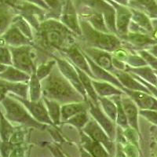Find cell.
<instances>
[{"mask_svg":"<svg viewBox=\"0 0 157 157\" xmlns=\"http://www.w3.org/2000/svg\"><path fill=\"white\" fill-rule=\"evenodd\" d=\"M41 86L43 97L60 104L64 105L87 100L64 77L56 64L51 72L41 80Z\"/></svg>","mask_w":157,"mask_h":157,"instance_id":"cell-1","label":"cell"},{"mask_svg":"<svg viewBox=\"0 0 157 157\" xmlns=\"http://www.w3.org/2000/svg\"><path fill=\"white\" fill-rule=\"evenodd\" d=\"M36 43L45 50H57L61 52L75 44L74 32L63 23L50 19L40 23L36 30Z\"/></svg>","mask_w":157,"mask_h":157,"instance_id":"cell-2","label":"cell"},{"mask_svg":"<svg viewBox=\"0 0 157 157\" xmlns=\"http://www.w3.org/2000/svg\"><path fill=\"white\" fill-rule=\"evenodd\" d=\"M1 104L5 110L3 115L13 125L34 127L40 130L47 127V124H43L35 120L23 104L9 94H7Z\"/></svg>","mask_w":157,"mask_h":157,"instance_id":"cell-3","label":"cell"},{"mask_svg":"<svg viewBox=\"0 0 157 157\" xmlns=\"http://www.w3.org/2000/svg\"><path fill=\"white\" fill-rule=\"evenodd\" d=\"M83 40L90 47L101 49L108 52H114L122 47L121 40L113 33L100 32L94 29L86 20H79Z\"/></svg>","mask_w":157,"mask_h":157,"instance_id":"cell-4","label":"cell"},{"mask_svg":"<svg viewBox=\"0 0 157 157\" xmlns=\"http://www.w3.org/2000/svg\"><path fill=\"white\" fill-rule=\"evenodd\" d=\"M12 55L13 66L32 75L36 73V53L32 45H25L21 47H9Z\"/></svg>","mask_w":157,"mask_h":157,"instance_id":"cell-5","label":"cell"},{"mask_svg":"<svg viewBox=\"0 0 157 157\" xmlns=\"http://www.w3.org/2000/svg\"><path fill=\"white\" fill-rule=\"evenodd\" d=\"M82 131L86 133L93 140L101 143L109 152V155H113L115 153L116 148L113 141L108 136L105 131L93 117L90 118L89 121L82 127Z\"/></svg>","mask_w":157,"mask_h":157,"instance_id":"cell-6","label":"cell"},{"mask_svg":"<svg viewBox=\"0 0 157 157\" xmlns=\"http://www.w3.org/2000/svg\"><path fill=\"white\" fill-rule=\"evenodd\" d=\"M52 57L56 60L57 67L60 69V71H61V73L64 75V77L75 86V89L84 98L87 99L88 98L85 89H84L83 86H82L80 78H79V76H78V72L76 71V68L74 66V64L65 57H64V58H62V57L56 56L54 54H52Z\"/></svg>","mask_w":157,"mask_h":157,"instance_id":"cell-7","label":"cell"},{"mask_svg":"<svg viewBox=\"0 0 157 157\" xmlns=\"http://www.w3.org/2000/svg\"><path fill=\"white\" fill-rule=\"evenodd\" d=\"M8 94L21 102L35 120H36L39 123H43V124L54 126V123H53L50 116H49L48 111H47V109L46 107L44 101H43V98L39 101H31L29 99H25V98H22L21 97L17 96L13 94Z\"/></svg>","mask_w":157,"mask_h":157,"instance_id":"cell-8","label":"cell"},{"mask_svg":"<svg viewBox=\"0 0 157 157\" xmlns=\"http://www.w3.org/2000/svg\"><path fill=\"white\" fill-rule=\"evenodd\" d=\"M89 103L88 112L90 113L92 117L98 123V124L103 128L111 139L114 141L116 139V129L115 126V122L111 120L110 118L105 113L101 107L100 104H94L92 101L87 98Z\"/></svg>","mask_w":157,"mask_h":157,"instance_id":"cell-9","label":"cell"},{"mask_svg":"<svg viewBox=\"0 0 157 157\" xmlns=\"http://www.w3.org/2000/svg\"><path fill=\"white\" fill-rule=\"evenodd\" d=\"M61 22L64 24L68 29L74 32L75 35L80 36L81 32L79 20L78 18L77 12L71 0H67L63 6L61 13Z\"/></svg>","mask_w":157,"mask_h":157,"instance_id":"cell-10","label":"cell"},{"mask_svg":"<svg viewBox=\"0 0 157 157\" xmlns=\"http://www.w3.org/2000/svg\"><path fill=\"white\" fill-rule=\"evenodd\" d=\"M61 52L65 54V57L68 60H69L75 67L78 68L82 71H85L93 79H95L93 73H92V71L90 70V68L87 60H86V57L84 55L82 49L79 48L77 45H71V47L64 49V50H63Z\"/></svg>","mask_w":157,"mask_h":157,"instance_id":"cell-11","label":"cell"},{"mask_svg":"<svg viewBox=\"0 0 157 157\" xmlns=\"http://www.w3.org/2000/svg\"><path fill=\"white\" fill-rule=\"evenodd\" d=\"M32 41L22 33L14 25L11 24L9 29L0 36V45L8 47H21L32 45Z\"/></svg>","mask_w":157,"mask_h":157,"instance_id":"cell-12","label":"cell"},{"mask_svg":"<svg viewBox=\"0 0 157 157\" xmlns=\"http://www.w3.org/2000/svg\"><path fill=\"white\" fill-rule=\"evenodd\" d=\"M82 50L104 69L107 70L111 73H113L116 70L113 66V57L109 54V52L90 47H83Z\"/></svg>","mask_w":157,"mask_h":157,"instance_id":"cell-13","label":"cell"},{"mask_svg":"<svg viewBox=\"0 0 157 157\" xmlns=\"http://www.w3.org/2000/svg\"><path fill=\"white\" fill-rule=\"evenodd\" d=\"M112 4L116 6V26L117 35H120V37L125 36L128 32L129 25L130 23V19L132 18L131 10L127 8L125 6L118 5L117 3L112 1Z\"/></svg>","mask_w":157,"mask_h":157,"instance_id":"cell-14","label":"cell"},{"mask_svg":"<svg viewBox=\"0 0 157 157\" xmlns=\"http://www.w3.org/2000/svg\"><path fill=\"white\" fill-rule=\"evenodd\" d=\"M83 54L84 55H85V57H86V60H87L88 64H89L90 65V70L91 71H92V73H93L95 79H97V80L109 82L123 90V86L122 85L121 82H120V80L116 78V75L112 74L111 72H109V71L104 69L103 68L99 66V65L97 64L96 63H95L94 61L90 58V57H88V56L84 53V52H83Z\"/></svg>","mask_w":157,"mask_h":157,"instance_id":"cell-15","label":"cell"},{"mask_svg":"<svg viewBox=\"0 0 157 157\" xmlns=\"http://www.w3.org/2000/svg\"><path fill=\"white\" fill-rule=\"evenodd\" d=\"M123 91L132 98L133 101L142 109L157 110V101L144 91L133 90L123 87Z\"/></svg>","mask_w":157,"mask_h":157,"instance_id":"cell-16","label":"cell"},{"mask_svg":"<svg viewBox=\"0 0 157 157\" xmlns=\"http://www.w3.org/2000/svg\"><path fill=\"white\" fill-rule=\"evenodd\" d=\"M121 101L123 110L125 112L127 120H128V124L130 126V127L135 129L136 130H138V122H137L138 112H137L135 102L133 101L132 98L125 93L121 94Z\"/></svg>","mask_w":157,"mask_h":157,"instance_id":"cell-17","label":"cell"},{"mask_svg":"<svg viewBox=\"0 0 157 157\" xmlns=\"http://www.w3.org/2000/svg\"><path fill=\"white\" fill-rule=\"evenodd\" d=\"M81 137H82V147L90 154H91V155L96 157H106L110 155L101 143L93 140L86 133L83 132Z\"/></svg>","mask_w":157,"mask_h":157,"instance_id":"cell-18","label":"cell"},{"mask_svg":"<svg viewBox=\"0 0 157 157\" xmlns=\"http://www.w3.org/2000/svg\"><path fill=\"white\" fill-rule=\"evenodd\" d=\"M113 75H116V78L120 80L123 87L127 88L129 90H133L144 91V92L149 94L148 88L141 85L139 81L134 78L128 71L116 70L113 72Z\"/></svg>","mask_w":157,"mask_h":157,"instance_id":"cell-19","label":"cell"},{"mask_svg":"<svg viewBox=\"0 0 157 157\" xmlns=\"http://www.w3.org/2000/svg\"><path fill=\"white\" fill-rule=\"evenodd\" d=\"M80 17L89 22L90 25L96 30L111 33L106 25L103 14L94 8H92L91 10H86V12L82 13Z\"/></svg>","mask_w":157,"mask_h":157,"instance_id":"cell-20","label":"cell"},{"mask_svg":"<svg viewBox=\"0 0 157 157\" xmlns=\"http://www.w3.org/2000/svg\"><path fill=\"white\" fill-rule=\"evenodd\" d=\"M88 109H89V103L87 100L84 101L64 104L61 107V121L65 122L75 115L83 111H88Z\"/></svg>","mask_w":157,"mask_h":157,"instance_id":"cell-21","label":"cell"},{"mask_svg":"<svg viewBox=\"0 0 157 157\" xmlns=\"http://www.w3.org/2000/svg\"><path fill=\"white\" fill-rule=\"evenodd\" d=\"M31 75L21 70L9 65L7 68L0 73V79L10 82H29Z\"/></svg>","mask_w":157,"mask_h":157,"instance_id":"cell-22","label":"cell"},{"mask_svg":"<svg viewBox=\"0 0 157 157\" xmlns=\"http://www.w3.org/2000/svg\"><path fill=\"white\" fill-rule=\"evenodd\" d=\"M92 83L98 97H112L114 95H121L124 93L123 90L121 91V89L105 81H98L92 78Z\"/></svg>","mask_w":157,"mask_h":157,"instance_id":"cell-23","label":"cell"},{"mask_svg":"<svg viewBox=\"0 0 157 157\" xmlns=\"http://www.w3.org/2000/svg\"><path fill=\"white\" fill-rule=\"evenodd\" d=\"M17 14L15 10L7 4L0 6V36L9 29Z\"/></svg>","mask_w":157,"mask_h":157,"instance_id":"cell-24","label":"cell"},{"mask_svg":"<svg viewBox=\"0 0 157 157\" xmlns=\"http://www.w3.org/2000/svg\"><path fill=\"white\" fill-rule=\"evenodd\" d=\"M75 68H76V71L78 72V76H79V78H80L82 86H83L84 89L86 90V94L89 97L88 99L92 101L94 104H99L98 95L96 93L94 87L93 86V83H92V78L88 74H86L85 71H82V70L79 69L78 68H77V67H75Z\"/></svg>","mask_w":157,"mask_h":157,"instance_id":"cell-25","label":"cell"},{"mask_svg":"<svg viewBox=\"0 0 157 157\" xmlns=\"http://www.w3.org/2000/svg\"><path fill=\"white\" fill-rule=\"evenodd\" d=\"M121 39H123L124 41L134 45L136 47H142L145 45L156 43L154 39H151L148 37V36L143 34L141 32H127L125 36H121Z\"/></svg>","mask_w":157,"mask_h":157,"instance_id":"cell-26","label":"cell"},{"mask_svg":"<svg viewBox=\"0 0 157 157\" xmlns=\"http://www.w3.org/2000/svg\"><path fill=\"white\" fill-rule=\"evenodd\" d=\"M43 100L44 101L49 116L54 123V125H59L61 123V106L60 103L56 101L50 100L47 98L43 97Z\"/></svg>","mask_w":157,"mask_h":157,"instance_id":"cell-27","label":"cell"},{"mask_svg":"<svg viewBox=\"0 0 157 157\" xmlns=\"http://www.w3.org/2000/svg\"><path fill=\"white\" fill-rule=\"evenodd\" d=\"M29 82V100L36 101L42 99L43 93H42L41 81L38 78L36 73H33L31 75Z\"/></svg>","mask_w":157,"mask_h":157,"instance_id":"cell-28","label":"cell"},{"mask_svg":"<svg viewBox=\"0 0 157 157\" xmlns=\"http://www.w3.org/2000/svg\"><path fill=\"white\" fill-rule=\"evenodd\" d=\"M98 101L102 110L113 122L116 121L117 107L115 102L109 97H98Z\"/></svg>","mask_w":157,"mask_h":157,"instance_id":"cell-29","label":"cell"},{"mask_svg":"<svg viewBox=\"0 0 157 157\" xmlns=\"http://www.w3.org/2000/svg\"><path fill=\"white\" fill-rule=\"evenodd\" d=\"M15 131L12 123L5 117L2 111H0V137L2 141H9L11 136Z\"/></svg>","mask_w":157,"mask_h":157,"instance_id":"cell-30","label":"cell"},{"mask_svg":"<svg viewBox=\"0 0 157 157\" xmlns=\"http://www.w3.org/2000/svg\"><path fill=\"white\" fill-rule=\"evenodd\" d=\"M131 12H132L133 22L135 23L143 32H150L153 31L152 23L150 22L149 19L146 15L133 9H131Z\"/></svg>","mask_w":157,"mask_h":157,"instance_id":"cell-31","label":"cell"},{"mask_svg":"<svg viewBox=\"0 0 157 157\" xmlns=\"http://www.w3.org/2000/svg\"><path fill=\"white\" fill-rule=\"evenodd\" d=\"M9 93L13 94L18 97L28 99L29 97V84L28 82H10L6 81Z\"/></svg>","mask_w":157,"mask_h":157,"instance_id":"cell-32","label":"cell"},{"mask_svg":"<svg viewBox=\"0 0 157 157\" xmlns=\"http://www.w3.org/2000/svg\"><path fill=\"white\" fill-rule=\"evenodd\" d=\"M12 24L17 26L25 36H27L29 39L33 41L34 33L32 32L31 25L23 16L21 14H17L13 20Z\"/></svg>","mask_w":157,"mask_h":157,"instance_id":"cell-33","label":"cell"},{"mask_svg":"<svg viewBox=\"0 0 157 157\" xmlns=\"http://www.w3.org/2000/svg\"><path fill=\"white\" fill-rule=\"evenodd\" d=\"M127 71L133 72L136 75H139L140 77H143L145 80L149 82L150 83L154 84V86L157 85V77L155 76V74L153 73L154 71L151 70V68L148 67H137V68H127L126 70Z\"/></svg>","mask_w":157,"mask_h":157,"instance_id":"cell-34","label":"cell"},{"mask_svg":"<svg viewBox=\"0 0 157 157\" xmlns=\"http://www.w3.org/2000/svg\"><path fill=\"white\" fill-rule=\"evenodd\" d=\"M109 98L115 102L117 107V117H116V123L120 127H127L128 126V120L125 112L123 110V105L121 101V95H114V96L109 97Z\"/></svg>","mask_w":157,"mask_h":157,"instance_id":"cell-35","label":"cell"},{"mask_svg":"<svg viewBox=\"0 0 157 157\" xmlns=\"http://www.w3.org/2000/svg\"><path fill=\"white\" fill-rule=\"evenodd\" d=\"M56 64H57L56 60L52 57V59L46 61V62L41 63L39 65H38L37 68H36V75L39 80L41 81L43 78H46L51 72L52 69L55 66Z\"/></svg>","mask_w":157,"mask_h":157,"instance_id":"cell-36","label":"cell"},{"mask_svg":"<svg viewBox=\"0 0 157 157\" xmlns=\"http://www.w3.org/2000/svg\"><path fill=\"white\" fill-rule=\"evenodd\" d=\"M87 112L88 111L81 112V113L73 116L72 117L69 118V119H68V120H66L64 123L71 124V125H73L74 127H77V128H82L84 126L86 125V123H87L90 120Z\"/></svg>","mask_w":157,"mask_h":157,"instance_id":"cell-37","label":"cell"},{"mask_svg":"<svg viewBox=\"0 0 157 157\" xmlns=\"http://www.w3.org/2000/svg\"><path fill=\"white\" fill-rule=\"evenodd\" d=\"M0 64L13 65L12 55L9 47L0 45Z\"/></svg>","mask_w":157,"mask_h":157,"instance_id":"cell-38","label":"cell"},{"mask_svg":"<svg viewBox=\"0 0 157 157\" xmlns=\"http://www.w3.org/2000/svg\"><path fill=\"white\" fill-rule=\"evenodd\" d=\"M25 138V131L23 130H15L13 135L11 136L10 142L13 145H20L22 144Z\"/></svg>","mask_w":157,"mask_h":157,"instance_id":"cell-39","label":"cell"},{"mask_svg":"<svg viewBox=\"0 0 157 157\" xmlns=\"http://www.w3.org/2000/svg\"><path fill=\"white\" fill-rule=\"evenodd\" d=\"M126 129L127 130L125 131H123L124 135L126 137V139L130 141L131 144L135 145L136 147H137V141H138V140H137V134L136 133V130L132 128V127H129V128L126 127Z\"/></svg>","mask_w":157,"mask_h":157,"instance_id":"cell-40","label":"cell"},{"mask_svg":"<svg viewBox=\"0 0 157 157\" xmlns=\"http://www.w3.org/2000/svg\"><path fill=\"white\" fill-rule=\"evenodd\" d=\"M13 148V145L10 141H2L0 142V153L2 156H10V154Z\"/></svg>","mask_w":157,"mask_h":157,"instance_id":"cell-41","label":"cell"},{"mask_svg":"<svg viewBox=\"0 0 157 157\" xmlns=\"http://www.w3.org/2000/svg\"><path fill=\"white\" fill-rule=\"evenodd\" d=\"M139 54H141L142 58L146 61V63H148L151 66L153 67L155 69L157 70V58H155L154 56L151 55L149 53L144 51V50L139 51Z\"/></svg>","mask_w":157,"mask_h":157,"instance_id":"cell-42","label":"cell"},{"mask_svg":"<svg viewBox=\"0 0 157 157\" xmlns=\"http://www.w3.org/2000/svg\"><path fill=\"white\" fill-rule=\"evenodd\" d=\"M128 72L130 74V75H132V76L134 77V78H135L136 79H137V80H138V81H139V82H142V83L144 84V85H145V86H146V87L148 88V90H151V93L155 95V96L157 98V88H155V86H152V84H150L148 82H146V81L143 80V78H141V77L138 76V75H136V74L133 73V72H130V71H128Z\"/></svg>","mask_w":157,"mask_h":157,"instance_id":"cell-43","label":"cell"},{"mask_svg":"<svg viewBox=\"0 0 157 157\" xmlns=\"http://www.w3.org/2000/svg\"><path fill=\"white\" fill-rule=\"evenodd\" d=\"M141 115L146 117L148 120H149L150 121H152V123H156L157 124V113L156 112H154V111L148 110V109H144L143 111L140 112Z\"/></svg>","mask_w":157,"mask_h":157,"instance_id":"cell-44","label":"cell"},{"mask_svg":"<svg viewBox=\"0 0 157 157\" xmlns=\"http://www.w3.org/2000/svg\"><path fill=\"white\" fill-rule=\"evenodd\" d=\"M25 148L22 147L21 144L20 145H13V148L10 154V156H24Z\"/></svg>","mask_w":157,"mask_h":157,"instance_id":"cell-45","label":"cell"},{"mask_svg":"<svg viewBox=\"0 0 157 157\" xmlns=\"http://www.w3.org/2000/svg\"><path fill=\"white\" fill-rule=\"evenodd\" d=\"M8 93L9 91L6 84V81L0 79V102H2V101L6 98Z\"/></svg>","mask_w":157,"mask_h":157,"instance_id":"cell-46","label":"cell"},{"mask_svg":"<svg viewBox=\"0 0 157 157\" xmlns=\"http://www.w3.org/2000/svg\"><path fill=\"white\" fill-rule=\"evenodd\" d=\"M136 148H135V145H133V144H128V145H126L124 148H123V151H124V152H125L126 154H127V155H130V156H135V154L137 153V152H136Z\"/></svg>","mask_w":157,"mask_h":157,"instance_id":"cell-47","label":"cell"},{"mask_svg":"<svg viewBox=\"0 0 157 157\" xmlns=\"http://www.w3.org/2000/svg\"><path fill=\"white\" fill-rule=\"evenodd\" d=\"M49 131H50L52 137H54V139L57 142H61V143L64 142V139L62 138L61 134H59L58 131L56 130V128H54V127H51L50 129H49Z\"/></svg>","mask_w":157,"mask_h":157,"instance_id":"cell-48","label":"cell"},{"mask_svg":"<svg viewBox=\"0 0 157 157\" xmlns=\"http://www.w3.org/2000/svg\"><path fill=\"white\" fill-rule=\"evenodd\" d=\"M50 148L51 149L52 152L54 154V155H59V156H62L63 155H61V152H60V150L58 149L57 146H54V145H52V146H50Z\"/></svg>","mask_w":157,"mask_h":157,"instance_id":"cell-49","label":"cell"},{"mask_svg":"<svg viewBox=\"0 0 157 157\" xmlns=\"http://www.w3.org/2000/svg\"><path fill=\"white\" fill-rule=\"evenodd\" d=\"M8 66H9V65H6V64H0V73H1V72H2L3 71H5V70L7 68Z\"/></svg>","mask_w":157,"mask_h":157,"instance_id":"cell-50","label":"cell"},{"mask_svg":"<svg viewBox=\"0 0 157 157\" xmlns=\"http://www.w3.org/2000/svg\"><path fill=\"white\" fill-rule=\"evenodd\" d=\"M115 1V0H114ZM116 2H120V4H121V5H123V6H126L128 4L129 1L128 0H116Z\"/></svg>","mask_w":157,"mask_h":157,"instance_id":"cell-51","label":"cell"},{"mask_svg":"<svg viewBox=\"0 0 157 157\" xmlns=\"http://www.w3.org/2000/svg\"><path fill=\"white\" fill-rule=\"evenodd\" d=\"M152 36H153L154 39H155V40H157V27L154 29L153 32H152Z\"/></svg>","mask_w":157,"mask_h":157,"instance_id":"cell-52","label":"cell"},{"mask_svg":"<svg viewBox=\"0 0 157 157\" xmlns=\"http://www.w3.org/2000/svg\"><path fill=\"white\" fill-rule=\"evenodd\" d=\"M6 3L5 2V0H0V6H5Z\"/></svg>","mask_w":157,"mask_h":157,"instance_id":"cell-53","label":"cell"},{"mask_svg":"<svg viewBox=\"0 0 157 157\" xmlns=\"http://www.w3.org/2000/svg\"><path fill=\"white\" fill-rule=\"evenodd\" d=\"M1 141H2V140H1V137H0V142H1Z\"/></svg>","mask_w":157,"mask_h":157,"instance_id":"cell-54","label":"cell"},{"mask_svg":"<svg viewBox=\"0 0 157 157\" xmlns=\"http://www.w3.org/2000/svg\"><path fill=\"white\" fill-rule=\"evenodd\" d=\"M155 72H156V73H157V70H156V71H155Z\"/></svg>","mask_w":157,"mask_h":157,"instance_id":"cell-55","label":"cell"},{"mask_svg":"<svg viewBox=\"0 0 157 157\" xmlns=\"http://www.w3.org/2000/svg\"><path fill=\"white\" fill-rule=\"evenodd\" d=\"M0 155H1V153H0Z\"/></svg>","mask_w":157,"mask_h":157,"instance_id":"cell-56","label":"cell"}]
</instances>
